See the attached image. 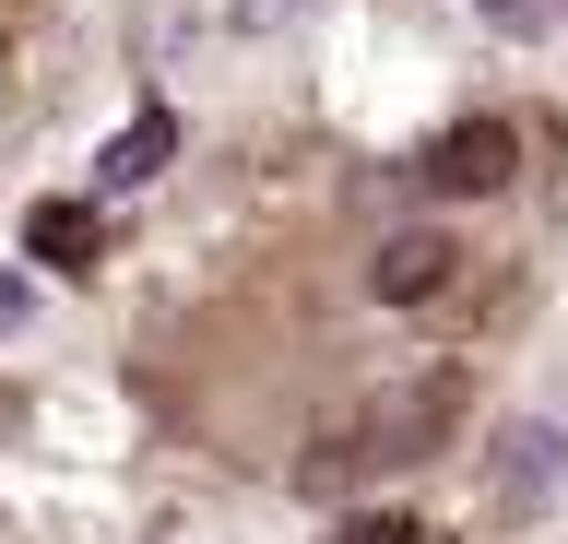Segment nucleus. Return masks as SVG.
<instances>
[{
  "label": "nucleus",
  "instance_id": "nucleus-1",
  "mask_svg": "<svg viewBox=\"0 0 568 544\" xmlns=\"http://www.w3.org/2000/svg\"><path fill=\"white\" fill-rule=\"evenodd\" d=\"M509 497H557V473H568V427L557 414H532V427H509Z\"/></svg>",
  "mask_w": 568,
  "mask_h": 544
},
{
  "label": "nucleus",
  "instance_id": "nucleus-2",
  "mask_svg": "<svg viewBox=\"0 0 568 544\" xmlns=\"http://www.w3.org/2000/svg\"><path fill=\"white\" fill-rule=\"evenodd\" d=\"M154 154H166V119H142L131 143H119V154L95 166V189H131V178H154Z\"/></svg>",
  "mask_w": 568,
  "mask_h": 544
}]
</instances>
